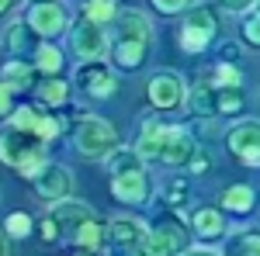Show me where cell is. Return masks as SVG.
Masks as SVG:
<instances>
[{
    "label": "cell",
    "instance_id": "6da1fadb",
    "mask_svg": "<svg viewBox=\"0 0 260 256\" xmlns=\"http://www.w3.org/2000/svg\"><path fill=\"white\" fill-rule=\"evenodd\" d=\"M136 149L142 159H156L163 166H191L198 159V142L177 125H146Z\"/></svg>",
    "mask_w": 260,
    "mask_h": 256
},
{
    "label": "cell",
    "instance_id": "30bf717a",
    "mask_svg": "<svg viewBox=\"0 0 260 256\" xmlns=\"http://www.w3.org/2000/svg\"><path fill=\"white\" fill-rule=\"evenodd\" d=\"M111 42H142L153 45V24L142 11H118L111 21Z\"/></svg>",
    "mask_w": 260,
    "mask_h": 256
},
{
    "label": "cell",
    "instance_id": "7402d4cb",
    "mask_svg": "<svg viewBox=\"0 0 260 256\" xmlns=\"http://www.w3.org/2000/svg\"><path fill=\"white\" fill-rule=\"evenodd\" d=\"M83 18L111 28V21L118 18V7H115V0H83Z\"/></svg>",
    "mask_w": 260,
    "mask_h": 256
},
{
    "label": "cell",
    "instance_id": "836d02e7",
    "mask_svg": "<svg viewBox=\"0 0 260 256\" xmlns=\"http://www.w3.org/2000/svg\"><path fill=\"white\" fill-rule=\"evenodd\" d=\"M42 236L49 239V242H52V239H59V236H62L59 222H56V218H52V215H49V218H45V222H42Z\"/></svg>",
    "mask_w": 260,
    "mask_h": 256
},
{
    "label": "cell",
    "instance_id": "83f0119b",
    "mask_svg": "<svg viewBox=\"0 0 260 256\" xmlns=\"http://www.w3.org/2000/svg\"><path fill=\"white\" fill-rule=\"evenodd\" d=\"M4 229H7V239H24L28 232H31V218L24 215V211H11Z\"/></svg>",
    "mask_w": 260,
    "mask_h": 256
},
{
    "label": "cell",
    "instance_id": "9c48e42d",
    "mask_svg": "<svg viewBox=\"0 0 260 256\" xmlns=\"http://www.w3.org/2000/svg\"><path fill=\"white\" fill-rule=\"evenodd\" d=\"M31 184H35V191H39V197H45V201H62V197H70V187H73V173L66 170V166H59V163H45L39 173L31 177Z\"/></svg>",
    "mask_w": 260,
    "mask_h": 256
},
{
    "label": "cell",
    "instance_id": "7a4b0ae2",
    "mask_svg": "<svg viewBox=\"0 0 260 256\" xmlns=\"http://www.w3.org/2000/svg\"><path fill=\"white\" fill-rule=\"evenodd\" d=\"M45 138L35 135V132H28V128H21L14 121H7L4 125V142H0V153H4V163L7 166H14L21 177H35L42 166L49 163L45 159Z\"/></svg>",
    "mask_w": 260,
    "mask_h": 256
},
{
    "label": "cell",
    "instance_id": "4dcf8cb0",
    "mask_svg": "<svg viewBox=\"0 0 260 256\" xmlns=\"http://www.w3.org/2000/svg\"><path fill=\"white\" fill-rule=\"evenodd\" d=\"M243 39L250 42V45H257V49H260V11H257V14H250V18L243 21Z\"/></svg>",
    "mask_w": 260,
    "mask_h": 256
},
{
    "label": "cell",
    "instance_id": "f1b7e54d",
    "mask_svg": "<svg viewBox=\"0 0 260 256\" xmlns=\"http://www.w3.org/2000/svg\"><path fill=\"white\" fill-rule=\"evenodd\" d=\"M233 256H260V236L257 232L236 236V242H233Z\"/></svg>",
    "mask_w": 260,
    "mask_h": 256
},
{
    "label": "cell",
    "instance_id": "d6a6232c",
    "mask_svg": "<svg viewBox=\"0 0 260 256\" xmlns=\"http://www.w3.org/2000/svg\"><path fill=\"white\" fill-rule=\"evenodd\" d=\"M222 11H233V14H243V11H250V7H257V0H219Z\"/></svg>",
    "mask_w": 260,
    "mask_h": 256
},
{
    "label": "cell",
    "instance_id": "ac0fdd59",
    "mask_svg": "<svg viewBox=\"0 0 260 256\" xmlns=\"http://www.w3.org/2000/svg\"><path fill=\"white\" fill-rule=\"evenodd\" d=\"M149 56V45L142 42H111V59L118 69H139Z\"/></svg>",
    "mask_w": 260,
    "mask_h": 256
},
{
    "label": "cell",
    "instance_id": "484cf974",
    "mask_svg": "<svg viewBox=\"0 0 260 256\" xmlns=\"http://www.w3.org/2000/svg\"><path fill=\"white\" fill-rule=\"evenodd\" d=\"M39 94H42V100H45V104L59 107V104H66V83H62V80H56V77H49L39 87Z\"/></svg>",
    "mask_w": 260,
    "mask_h": 256
},
{
    "label": "cell",
    "instance_id": "d4e9b609",
    "mask_svg": "<svg viewBox=\"0 0 260 256\" xmlns=\"http://www.w3.org/2000/svg\"><path fill=\"white\" fill-rule=\"evenodd\" d=\"M77 242H80L83 249H98L101 246V239H104V225H101L98 218H90V222H83L80 229H77Z\"/></svg>",
    "mask_w": 260,
    "mask_h": 256
},
{
    "label": "cell",
    "instance_id": "8fae6325",
    "mask_svg": "<svg viewBox=\"0 0 260 256\" xmlns=\"http://www.w3.org/2000/svg\"><path fill=\"white\" fill-rule=\"evenodd\" d=\"M28 24L35 28V35H42V39H56V35L66 31V11L56 0H39L28 11Z\"/></svg>",
    "mask_w": 260,
    "mask_h": 256
},
{
    "label": "cell",
    "instance_id": "8992f818",
    "mask_svg": "<svg viewBox=\"0 0 260 256\" xmlns=\"http://www.w3.org/2000/svg\"><path fill=\"white\" fill-rule=\"evenodd\" d=\"M191 249V236L177 222H160L156 229H149V239L142 246V256H184Z\"/></svg>",
    "mask_w": 260,
    "mask_h": 256
},
{
    "label": "cell",
    "instance_id": "52a82bcc",
    "mask_svg": "<svg viewBox=\"0 0 260 256\" xmlns=\"http://www.w3.org/2000/svg\"><path fill=\"white\" fill-rule=\"evenodd\" d=\"M146 94H149V104L160 107V111H174V107H180L184 97H187L184 80H180V73H174V69H160V73H153L149 83H146Z\"/></svg>",
    "mask_w": 260,
    "mask_h": 256
},
{
    "label": "cell",
    "instance_id": "1f68e13d",
    "mask_svg": "<svg viewBox=\"0 0 260 256\" xmlns=\"http://www.w3.org/2000/svg\"><path fill=\"white\" fill-rule=\"evenodd\" d=\"M156 11H163V14H177V11H184L191 0H149Z\"/></svg>",
    "mask_w": 260,
    "mask_h": 256
},
{
    "label": "cell",
    "instance_id": "d6986e66",
    "mask_svg": "<svg viewBox=\"0 0 260 256\" xmlns=\"http://www.w3.org/2000/svg\"><path fill=\"white\" fill-rule=\"evenodd\" d=\"M108 170H111V177H121V173H136V170H146V159H142L139 149H115L111 156H108Z\"/></svg>",
    "mask_w": 260,
    "mask_h": 256
},
{
    "label": "cell",
    "instance_id": "8d00e7d4",
    "mask_svg": "<svg viewBox=\"0 0 260 256\" xmlns=\"http://www.w3.org/2000/svg\"><path fill=\"white\" fill-rule=\"evenodd\" d=\"M257 7H260V0H257Z\"/></svg>",
    "mask_w": 260,
    "mask_h": 256
},
{
    "label": "cell",
    "instance_id": "603a6c76",
    "mask_svg": "<svg viewBox=\"0 0 260 256\" xmlns=\"http://www.w3.org/2000/svg\"><path fill=\"white\" fill-rule=\"evenodd\" d=\"M222 208L225 211H250L253 208V191L246 184H233L225 194H222Z\"/></svg>",
    "mask_w": 260,
    "mask_h": 256
},
{
    "label": "cell",
    "instance_id": "f546056e",
    "mask_svg": "<svg viewBox=\"0 0 260 256\" xmlns=\"http://www.w3.org/2000/svg\"><path fill=\"white\" fill-rule=\"evenodd\" d=\"M212 80H215L219 87H240V83H243V80H240V69H236L233 62H219Z\"/></svg>",
    "mask_w": 260,
    "mask_h": 256
},
{
    "label": "cell",
    "instance_id": "277c9868",
    "mask_svg": "<svg viewBox=\"0 0 260 256\" xmlns=\"http://www.w3.org/2000/svg\"><path fill=\"white\" fill-rule=\"evenodd\" d=\"M70 49L77 52V59H80V62L104 59V56L111 52V35H108L104 24L83 18V21H77V24L70 28Z\"/></svg>",
    "mask_w": 260,
    "mask_h": 256
},
{
    "label": "cell",
    "instance_id": "ba28073f",
    "mask_svg": "<svg viewBox=\"0 0 260 256\" xmlns=\"http://www.w3.org/2000/svg\"><path fill=\"white\" fill-rule=\"evenodd\" d=\"M225 142H229L233 156H240V163H246V166H260V121L257 118L236 121V125L229 128Z\"/></svg>",
    "mask_w": 260,
    "mask_h": 256
},
{
    "label": "cell",
    "instance_id": "cb8c5ba5",
    "mask_svg": "<svg viewBox=\"0 0 260 256\" xmlns=\"http://www.w3.org/2000/svg\"><path fill=\"white\" fill-rule=\"evenodd\" d=\"M28 31H35L31 24L24 28L21 21H11L7 28H4V49L7 52H21V49H28Z\"/></svg>",
    "mask_w": 260,
    "mask_h": 256
},
{
    "label": "cell",
    "instance_id": "5bb4252c",
    "mask_svg": "<svg viewBox=\"0 0 260 256\" xmlns=\"http://www.w3.org/2000/svg\"><path fill=\"white\" fill-rule=\"evenodd\" d=\"M111 191L121 204H142L149 201L153 187H149V177L146 170H136V173H121V177H111Z\"/></svg>",
    "mask_w": 260,
    "mask_h": 256
},
{
    "label": "cell",
    "instance_id": "4fadbf2b",
    "mask_svg": "<svg viewBox=\"0 0 260 256\" xmlns=\"http://www.w3.org/2000/svg\"><path fill=\"white\" fill-rule=\"evenodd\" d=\"M108 236L111 242L118 246L121 253H142V246H146V239H149V229L142 225L139 218H115L111 225H108Z\"/></svg>",
    "mask_w": 260,
    "mask_h": 256
},
{
    "label": "cell",
    "instance_id": "e575fe53",
    "mask_svg": "<svg viewBox=\"0 0 260 256\" xmlns=\"http://www.w3.org/2000/svg\"><path fill=\"white\" fill-rule=\"evenodd\" d=\"M184 256H219L215 249H205V246H198V249H187Z\"/></svg>",
    "mask_w": 260,
    "mask_h": 256
},
{
    "label": "cell",
    "instance_id": "2e32d148",
    "mask_svg": "<svg viewBox=\"0 0 260 256\" xmlns=\"http://www.w3.org/2000/svg\"><path fill=\"white\" fill-rule=\"evenodd\" d=\"M219 94H222V87L215 80H201L187 94V107L194 115H201V118H212V115H219Z\"/></svg>",
    "mask_w": 260,
    "mask_h": 256
},
{
    "label": "cell",
    "instance_id": "e0dca14e",
    "mask_svg": "<svg viewBox=\"0 0 260 256\" xmlns=\"http://www.w3.org/2000/svg\"><path fill=\"white\" fill-rule=\"evenodd\" d=\"M14 125H21V128H28V132L42 135L45 142L59 135V121L49 118V115H39V111H31V107H21V111H14Z\"/></svg>",
    "mask_w": 260,
    "mask_h": 256
},
{
    "label": "cell",
    "instance_id": "44dd1931",
    "mask_svg": "<svg viewBox=\"0 0 260 256\" xmlns=\"http://www.w3.org/2000/svg\"><path fill=\"white\" fill-rule=\"evenodd\" d=\"M31 87V66L24 62H7L4 66V90L18 94V90H28Z\"/></svg>",
    "mask_w": 260,
    "mask_h": 256
},
{
    "label": "cell",
    "instance_id": "3957f363",
    "mask_svg": "<svg viewBox=\"0 0 260 256\" xmlns=\"http://www.w3.org/2000/svg\"><path fill=\"white\" fill-rule=\"evenodd\" d=\"M73 145L90 159L111 156L118 149V132H115L111 121H104V118H83L77 125V132H73Z\"/></svg>",
    "mask_w": 260,
    "mask_h": 256
},
{
    "label": "cell",
    "instance_id": "4316f807",
    "mask_svg": "<svg viewBox=\"0 0 260 256\" xmlns=\"http://www.w3.org/2000/svg\"><path fill=\"white\" fill-rule=\"evenodd\" d=\"M39 69L42 73H49V77H56L62 69V52L59 49H52V45H42L39 49Z\"/></svg>",
    "mask_w": 260,
    "mask_h": 256
},
{
    "label": "cell",
    "instance_id": "ffe728a7",
    "mask_svg": "<svg viewBox=\"0 0 260 256\" xmlns=\"http://www.w3.org/2000/svg\"><path fill=\"white\" fill-rule=\"evenodd\" d=\"M191 218V225H194V232L205 239H212V236H219L222 229H225V218L219 215V208H198L194 215H187Z\"/></svg>",
    "mask_w": 260,
    "mask_h": 256
},
{
    "label": "cell",
    "instance_id": "d590c367",
    "mask_svg": "<svg viewBox=\"0 0 260 256\" xmlns=\"http://www.w3.org/2000/svg\"><path fill=\"white\" fill-rule=\"evenodd\" d=\"M0 7H4V14H7V11L14 7V0H0Z\"/></svg>",
    "mask_w": 260,
    "mask_h": 256
},
{
    "label": "cell",
    "instance_id": "9a60e30c",
    "mask_svg": "<svg viewBox=\"0 0 260 256\" xmlns=\"http://www.w3.org/2000/svg\"><path fill=\"white\" fill-rule=\"evenodd\" d=\"M49 215L59 222L62 232L77 236V229H80L83 222H90V218H94V208H90V204H83V201H70V197H62V201L52 204V211H49Z\"/></svg>",
    "mask_w": 260,
    "mask_h": 256
},
{
    "label": "cell",
    "instance_id": "5b68a950",
    "mask_svg": "<svg viewBox=\"0 0 260 256\" xmlns=\"http://www.w3.org/2000/svg\"><path fill=\"white\" fill-rule=\"evenodd\" d=\"M219 31V21H215V7L201 4L194 7L187 18H184V28H180V49L184 52H205L212 39Z\"/></svg>",
    "mask_w": 260,
    "mask_h": 256
},
{
    "label": "cell",
    "instance_id": "7c38bea8",
    "mask_svg": "<svg viewBox=\"0 0 260 256\" xmlns=\"http://www.w3.org/2000/svg\"><path fill=\"white\" fill-rule=\"evenodd\" d=\"M77 87H80L83 94H90V97H111L118 90V80H115V73L101 59H94V62H87V66L77 69Z\"/></svg>",
    "mask_w": 260,
    "mask_h": 256
}]
</instances>
